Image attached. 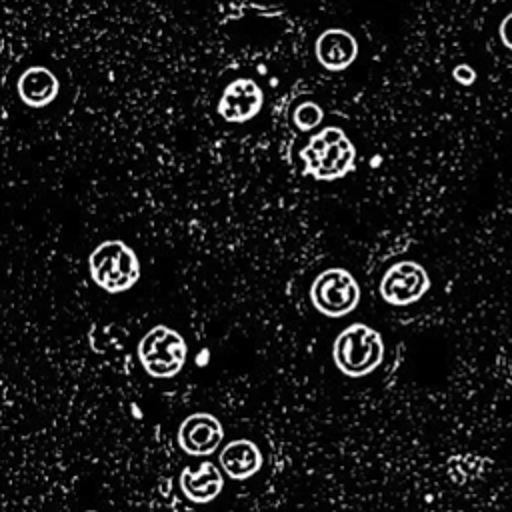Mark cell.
<instances>
[{"label":"cell","instance_id":"obj_12","mask_svg":"<svg viewBox=\"0 0 512 512\" xmlns=\"http://www.w3.org/2000/svg\"><path fill=\"white\" fill-rule=\"evenodd\" d=\"M224 486L222 472L212 462H202L198 468H184L180 472V490L192 502L206 504L214 500Z\"/></svg>","mask_w":512,"mask_h":512},{"label":"cell","instance_id":"obj_16","mask_svg":"<svg viewBox=\"0 0 512 512\" xmlns=\"http://www.w3.org/2000/svg\"><path fill=\"white\" fill-rule=\"evenodd\" d=\"M86 512H98V510H86Z\"/></svg>","mask_w":512,"mask_h":512},{"label":"cell","instance_id":"obj_1","mask_svg":"<svg viewBox=\"0 0 512 512\" xmlns=\"http://www.w3.org/2000/svg\"><path fill=\"white\" fill-rule=\"evenodd\" d=\"M384 350V338L376 328L364 322H354L334 338L332 360L344 376L362 378L382 364Z\"/></svg>","mask_w":512,"mask_h":512},{"label":"cell","instance_id":"obj_8","mask_svg":"<svg viewBox=\"0 0 512 512\" xmlns=\"http://www.w3.org/2000/svg\"><path fill=\"white\" fill-rule=\"evenodd\" d=\"M224 438L222 422L208 414V412H196L186 416L178 426V446L190 454V456H206L212 454Z\"/></svg>","mask_w":512,"mask_h":512},{"label":"cell","instance_id":"obj_5","mask_svg":"<svg viewBox=\"0 0 512 512\" xmlns=\"http://www.w3.org/2000/svg\"><path fill=\"white\" fill-rule=\"evenodd\" d=\"M310 302L320 314L342 318L356 310L360 302V284L346 268H326L312 280Z\"/></svg>","mask_w":512,"mask_h":512},{"label":"cell","instance_id":"obj_14","mask_svg":"<svg viewBox=\"0 0 512 512\" xmlns=\"http://www.w3.org/2000/svg\"><path fill=\"white\" fill-rule=\"evenodd\" d=\"M452 78H454L458 84L470 86V84H474V80H476V70H474L470 64H458V66L452 70Z\"/></svg>","mask_w":512,"mask_h":512},{"label":"cell","instance_id":"obj_11","mask_svg":"<svg viewBox=\"0 0 512 512\" xmlns=\"http://www.w3.org/2000/svg\"><path fill=\"white\" fill-rule=\"evenodd\" d=\"M222 470L234 478V480H248L262 468V452L260 448L248 440V438H238L228 442L218 458Z\"/></svg>","mask_w":512,"mask_h":512},{"label":"cell","instance_id":"obj_10","mask_svg":"<svg viewBox=\"0 0 512 512\" xmlns=\"http://www.w3.org/2000/svg\"><path fill=\"white\" fill-rule=\"evenodd\" d=\"M20 100L30 108H44L54 102L60 92L56 74L46 66H28L16 82Z\"/></svg>","mask_w":512,"mask_h":512},{"label":"cell","instance_id":"obj_6","mask_svg":"<svg viewBox=\"0 0 512 512\" xmlns=\"http://www.w3.org/2000/svg\"><path fill=\"white\" fill-rule=\"evenodd\" d=\"M430 288V276L416 260H400L392 264L380 278L378 292L390 306L416 304Z\"/></svg>","mask_w":512,"mask_h":512},{"label":"cell","instance_id":"obj_15","mask_svg":"<svg viewBox=\"0 0 512 512\" xmlns=\"http://www.w3.org/2000/svg\"><path fill=\"white\" fill-rule=\"evenodd\" d=\"M498 34H500L502 44H504L508 50H512V12H508V14L502 18V22H500V26H498Z\"/></svg>","mask_w":512,"mask_h":512},{"label":"cell","instance_id":"obj_3","mask_svg":"<svg viewBox=\"0 0 512 512\" xmlns=\"http://www.w3.org/2000/svg\"><path fill=\"white\" fill-rule=\"evenodd\" d=\"M88 272L104 292L130 290L140 280V260L122 240H104L88 256Z\"/></svg>","mask_w":512,"mask_h":512},{"label":"cell","instance_id":"obj_4","mask_svg":"<svg viewBox=\"0 0 512 512\" xmlns=\"http://www.w3.org/2000/svg\"><path fill=\"white\" fill-rule=\"evenodd\" d=\"M136 352L146 374L154 378H172L184 368L188 346L180 332L158 324L142 336Z\"/></svg>","mask_w":512,"mask_h":512},{"label":"cell","instance_id":"obj_2","mask_svg":"<svg viewBox=\"0 0 512 512\" xmlns=\"http://www.w3.org/2000/svg\"><path fill=\"white\" fill-rule=\"evenodd\" d=\"M304 174L316 180L344 178L356 160V148L346 132L338 126H326L316 132L300 150Z\"/></svg>","mask_w":512,"mask_h":512},{"label":"cell","instance_id":"obj_13","mask_svg":"<svg viewBox=\"0 0 512 512\" xmlns=\"http://www.w3.org/2000/svg\"><path fill=\"white\" fill-rule=\"evenodd\" d=\"M322 118H324V110L312 100H306V102L298 104L294 114H292V120H294L296 128L302 130V132H308V130L320 126Z\"/></svg>","mask_w":512,"mask_h":512},{"label":"cell","instance_id":"obj_7","mask_svg":"<svg viewBox=\"0 0 512 512\" xmlns=\"http://www.w3.org/2000/svg\"><path fill=\"white\" fill-rule=\"evenodd\" d=\"M264 106V92L252 78L232 80L216 106V112L232 124H244L258 116Z\"/></svg>","mask_w":512,"mask_h":512},{"label":"cell","instance_id":"obj_9","mask_svg":"<svg viewBox=\"0 0 512 512\" xmlns=\"http://www.w3.org/2000/svg\"><path fill=\"white\" fill-rule=\"evenodd\" d=\"M314 54L322 68L342 72L358 58V40L344 28H326L314 42Z\"/></svg>","mask_w":512,"mask_h":512}]
</instances>
